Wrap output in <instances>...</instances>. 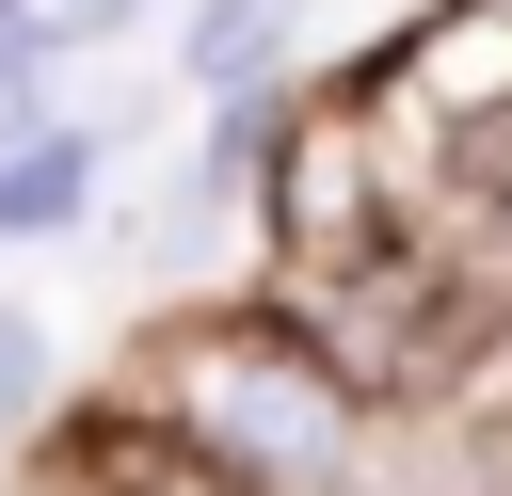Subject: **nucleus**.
<instances>
[{
  "instance_id": "f257e3e1",
  "label": "nucleus",
  "mask_w": 512,
  "mask_h": 496,
  "mask_svg": "<svg viewBox=\"0 0 512 496\" xmlns=\"http://www.w3.org/2000/svg\"><path fill=\"white\" fill-rule=\"evenodd\" d=\"M176 416H192V448L224 480H336L352 464V400L304 352H272V336H208L176 368Z\"/></svg>"
},
{
  "instance_id": "f03ea898",
  "label": "nucleus",
  "mask_w": 512,
  "mask_h": 496,
  "mask_svg": "<svg viewBox=\"0 0 512 496\" xmlns=\"http://www.w3.org/2000/svg\"><path fill=\"white\" fill-rule=\"evenodd\" d=\"M96 176V128H32V160H0V224H64Z\"/></svg>"
},
{
  "instance_id": "7ed1b4c3",
  "label": "nucleus",
  "mask_w": 512,
  "mask_h": 496,
  "mask_svg": "<svg viewBox=\"0 0 512 496\" xmlns=\"http://www.w3.org/2000/svg\"><path fill=\"white\" fill-rule=\"evenodd\" d=\"M272 48H288V0H208V16H192V80H208V96H240Z\"/></svg>"
},
{
  "instance_id": "20e7f679",
  "label": "nucleus",
  "mask_w": 512,
  "mask_h": 496,
  "mask_svg": "<svg viewBox=\"0 0 512 496\" xmlns=\"http://www.w3.org/2000/svg\"><path fill=\"white\" fill-rule=\"evenodd\" d=\"M32 384H48V336H32V320H0V448H16V416H32Z\"/></svg>"
},
{
  "instance_id": "39448f33",
  "label": "nucleus",
  "mask_w": 512,
  "mask_h": 496,
  "mask_svg": "<svg viewBox=\"0 0 512 496\" xmlns=\"http://www.w3.org/2000/svg\"><path fill=\"white\" fill-rule=\"evenodd\" d=\"M464 16H480V48H512V0H464Z\"/></svg>"
}]
</instances>
